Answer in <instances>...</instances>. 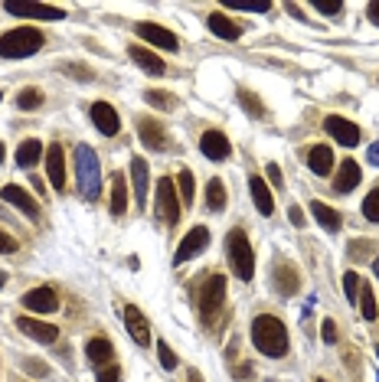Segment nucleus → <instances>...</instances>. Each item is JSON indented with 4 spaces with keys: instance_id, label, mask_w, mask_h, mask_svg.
Instances as JSON below:
<instances>
[{
    "instance_id": "nucleus-1",
    "label": "nucleus",
    "mask_w": 379,
    "mask_h": 382,
    "mask_svg": "<svg viewBox=\"0 0 379 382\" xmlns=\"http://www.w3.org/2000/svg\"><path fill=\"white\" fill-rule=\"evenodd\" d=\"M252 343L262 356H272L278 359L288 353V327L272 317V314H258L252 321Z\"/></svg>"
},
{
    "instance_id": "nucleus-2",
    "label": "nucleus",
    "mask_w": 379,
    "mask_h": 382,
    "mask_svg": "<svg viewBox=\"0 0 379 382\" xmlns=\"http://www.w3.org/2000/svg\"><path fill=\"white\" fill-rule=\"evenodd\" d=\"M76 180H79V193L95 203L101 197V163L99 154L89 144H79L76 148Z\"/></svg>"
},
{
    "instance_id": "nucleus-3",
    "label": "nucleus",
    "mask_w": 379,
    "mask_h": 382,
    "mask_svg": "<svg viewBox=\"0 0 379 382\" xmlns=\"http://www.w3.org/2000/svg\"><path fill=\"white\" fill-rule=\"evenodd\" d=\"M43 33L33 26H17L10 33L0 37V56L3 59H26V56H37L43 50Z\"/></svg>"
},
{
    "instance_id": "nucleus-4",
    "label": "nucleus",
    "mask_w": 379,
    "mask_h": 382,
    "mask_svg": "<svg viewBox=\"0 0 379 382\" xmlns=\"http://www.w3.org/2000/svg\"><path fill=\"white\" fill-rule=\"evenodd\" d=\"M226 255H229V268L236 278L242 281H252L255 274V255H252V245H249V235L242 229H232L226 239Z\"/></svg>"
},
{
    "instance_id": "nucleus-5",
    "label": "nucleus",
    "mask_w": 379,
    "mask_h": 382,
    "mask_svg": "<svg viewBox=\"0 0 379 382\" xmlns=\"http://www.w3.org/2000/svg\"><path fill=\"white\" fill-rule=\"evenodd\" d=\"M223 301H226V274H209L206 284H203L200 291V314L203 321L209 323L216 317V310L223 308Z\"/></svg>"
},
{
    "instance_id": "nucleus-6",
    "label": "nucleus",
    "mask_w": 379,
    "mask_h": 382,
    "mask_svg": "<svg viewBox=\"0 0 379 382\" xmlns=\"http://www.w3.org/2000/svg\"><path fill=\"white\" fill-rule=\"evenodd\" d=\"M157 216L167 225H177L180 222V193H177V180H157Z\"/></svg>"
},
{
    "instance_id": "nucleus-7",
    "label": "nucleus",
    "mask_w": 379,
    "mask_h": 382,
    "mask_svg": "<svg viewBox=\"0 0 379 382\" xmlns=\"http://www.w3.org/2000/svg\"><path fill=\"white\" fill-rule=\"evenodd\" d=\"M209 245V229L206 225H196V229H190L183 235V242L177 245V255H174V265H187L190 259H196L203 248Z\"/></svg>"
},
{
    "instance_id": "nucleus-8",
    "label": "nucleus",
    "mask_w": 379,
    "mask_h": 382,
    "mask_svg": "<svg viewBox=\"0 0 379 382\" xmlns=\"http://www.w3.org/2000/svg\"><path fill=\"white\" fill-rule=\"evenodd\" d=\"M324 131H327L334 141H340L343 148H356L360 144V128L354 121H347L340 114H327L324 118Z\"/></svg>"
},
{
    "instance_id": "nucleus-9",
    "label": "nucleus",
    "mask_w": 379,
    "mask_h": 382,
    "mask_svg": "<svg viewBox=\"0 0 379 382\" xmlns=\"http://www.w3.org/2000/svg\"><path fill=\"white\" fill-rule=\"evenodd\" d=\"M23 308L37 310V314H56V308H59V294L52 291L50 284H39V288H33V291H26L23 294Z\"/></svg>"
},
{
    "instance_id": "nucleus-10",
    "label": "nucleus",
    "mask_w": 379,
    "mask_h": 382,
    "mask_svg": "<svg viewBox=\"0 0 379 382\" xmlns=\"http://www.w3.org/2000/svg\"><path fill=\"white\" fill-rule=\"evenodd\" d=\"M10 17H26V20H63V7H50V3H7Z\"/></svg>"
},
{
    "instance_id": "nucleus-11",
    "label": "nucleus",
    "mask_w": 379,
    "mask_h": 382,
    "mask_svg": "<svg viewBox=\"0 0 379 382\" xmlns=\"http://www.w3.org/2000/svg\"><path fill=\"white\" fill-rule=\"evenodd\" d=\"M89 114H92V124H95L105 137H114L121 131V118H118V111H114L108 101H95Z\"/></svg>"
},
{
    "instance_id": "nucleus-12",
    "label": "nucleus",
    "mask_w": 379,
    "mask_h": 382,
    "mask_svg": "<svg viewBox=\"0 0 379 382\" xmlns=\"http://www.w3.org/2000/svg\"><path fill=\"white\" fill-rule=\"evenodd\" d=\"M0 199L3 203H10V206H17V210L23 212V216H30V219H37L39 210H37V199L26 193L23 186H17V183H7V186H0Z\"/></svg>"
},
{
    "instance_id": "nucleus-13",
    "label": "nucleus",
    "mask_w": 379,
    "mask_h": 382,
    "mask_svg": "<svg viewBox=\"0 0 379 382\" xmlns=\"http://www.w3.org/2000/svg\"><path fill=\"white\" fill-rule=\"evenodd\" d=\"M138 37L147 39V43H154L157 50L180 52V39L174 37L170 30H164V26H157V23H138Z\"/></svg>"
},
{
    "instance_id": "nucleus-14",
    "label": "nucleus",
    "mask_w": 379,
    "mask_h": 382,
    "mask_svg": "<svg viewBox=\"0 0 379 382\" xmlns=\"http://www.w3.org/2000/svg\"><path fill=\"white\" fill-rule=\"evenodd\" d=\"M46 173H50V183L52 190H65V154H63V144L56 141L46 148Z\"/></svg>"
},
{
    "instance_id": "nucleus-15",
    "label": "nucleus",
    "mask_w": 379,
    "mask_h": 382,
    "mask_svg": "<svg viewBox=\"0 0 379 382\" xmlns=\"http://www.w3.org/2000/svg\"><path fill=\"white\" fill-rule=\"evenodd\" d=\"M125 327H127L131 340H134L138 346H151V323H147V317H144L134 304H127L125 308Z\"/></svg>"
},
{
    "instance_id": "nucleus-16",
    "label": "nucleus",
    "mask_w": 379,
    "mask_h": 382,
    "mask_svg": "<svg viewBox=\"0 0 379 382\" xmlns=\"http://www.w3.org/2000/svg\"><path fill=\"white\" fill-rule=\"evenodd\" d=\"M200 150L203 157H209V161H226L229 154H232V144H229V137L223 134V131H206V134L200 137Z\"/></svg>"
},
{
    "instance_id": "nucleus-17",
    "label": "nucleus",
    "mask_w": 379,
    "mask_h": 382,
    "mask_svg": "<svg viewBox=\"0 0 379 382\" xmlns=\"http://www.w3.org/2000/svg\"><path fill=\"white\" fill-rule=\"evenodd\" d=\"M17 330L26 333V336H33L37 343H56V336H59V327L33 321V317H17Z\"/></svg>"
},
{
    "instance_id": "nucleus-18",
    "label": "nucleus",
    "mask_w": 379,
    "mask_h": 382,
    "mask_svg": "<svg viewBox=\"0 0 379 382\" xmlns=\"http://www.w3.org/2000/svg\"><path fill=\"white\" fill-rule=\"evenodd\" d=\"M138 134H141V141H144L147 150H164L167 148L164 128L154 121V118H138Z\"/></svg>"
},
{
    "instance_id": "nucleus-19",
    "label": "nucleus",
    "mask_w": 379,
    "mask_h": 382,
    "mask_svg": "<svg viewBox=\"0 0 379 382\" xmlns=\"http://www.w3.org/2000/svg\"><path fill=\"white\" fill-rule=\"evenodd\" d=\"M249 190H252L255 210L262 212V216H272L275 212V197H272V190L265 186V180L262 177H249Z\"/></svg>"
},
{
    "instance_id": "nucleus-20",
    "label": "nucleus",
    "mask_w": 379,
    "mask_h": 382,
    "mask_svg": "<svg viewBox=\"0 0 379 382\" xmlns=\"http://www.w3.org/2000/svg\"><path fill=\"white\" fill-rule=\"evenodd\" d=\"M43 157H46V150H43V144H39L37 137H26L23 144L17 148V167H20V170H30V167H37Z\"/></svg>"
},
{
    "instance_id": "nucleus-21",
    "label": "nucleus",
    "mask_w": 379,
    "mask_h": 382,
    "mask_svg": "<svg viewBox=\"0 0 379 382\" xmlns=\"http://www.w3.org/2000/svg\"><path fill=\"white\" fill-rule=\"evenodd\" d=\"M311 216H314V219L320 222L327 232H340V229H343V216L334 210V206L320 203V199H314V203H311Z\"/></svg>"
},
{
    "instance_id": "nucleus-22",
    "label": "nucleus",
    "mask_w": 379,
    "mask_h": 382,
    "mask_svg": "<svg viewBox=\"0 0 379 382\" xmlns=\"http://www.w3.org/2000/svg\"><path fill=\"white\" fill-rule=\"evenodd\" d=\"M307 167L317 173V177H327L334 170V150L327 144H314V148L307 150Z\"/></svg>"
},
{
    "instance_id": "nucleus-23",
    "label": "nucleus",
    "mask_w": 379,
    "mask_h": 382,
    "mask_svg": "<svg viewBox=\"0 0 379 382\" xmlns=\"http://www.w3.org/2000/svg\"><path fill=\"white\" fill-rule=\"evenodd\" d=\"M356 186H360V163L347 157V161L340 163V170H337L334 190H337V193H350V190H356Z\"/></svg>"
},
{
    "instance_id": "nucleus-24",
    "label": "nucleus",
    "mask_w": 379,
    "mask_h": 382,
    "mask_svg": "<svg viewBox=\"0 0 379 382\" xmlns=\"http://www.w3.org/2000/svg\"><path fill=\"white\" fill-rule=\"evenodd\" d=\"M206 26H209V33H216L219 39H239V33H242V26L239 23H232L226 13H209V20H206Z\"/></svg>"
},
{
    "instance_id": "nucleus-25",
    "label": "nucleus",
    "mask_w": 379,
    "mask_h": 382,
    "mask_svg": "<svg viewBox=\"0 0 379 382\" xmlns=\"http://www.w3.org/2000/svg\"><path fill=\"white\" fill-rule=\"evenodd\" d=\"M131 190H134L138 206H144V197H147V161L144 157L131 161Z\"/></svg>"
},
{
    "instance_id": "nucleus-26",
    "label": "nucleus",
    "mask_w": 379,
    "mask_h": 382,
    "mask_svg": "<svg viewBox=\"0 0 379 382\" xmlns=\"http://www.w3.org/2000/svg\"><path fill=\"white\" fill-rule=\"evenodd\" d=\"M127 56L138 62L147 75H164V59H161V56H154L151 50H144V46H131V50H127Z\"/></svg>"
},
{
    "instance_id": "nucleus-27",
    "label": "nucleus",
    "mask_w": 379,
    "mask_h": 382,
    "mask_svg": "<svg viewBox=\"0 0 379 382\" xmlns=\"http://www.w3.org/2000/svg\"><path fill=\"white\" fill-rule=\"evenodd\" d=\"M85 356H89V363H95V366L112 363V356H114L112 340H105V336H92L89 343H85Z\"/></svg>"
},
{
    "instance_id": "nucleus-28",
    "label": "nucleus",
    "mask_w": 379,
    "mask_h": 382,
    "mask_svg": "<svg viewBox=\"0 0 379 382\" xmlns=\"http://www.w3.org/2000/svg\"><path fill=\"white\" fill-rule=\"evenodd\" d=\"M108 206H112V216H125V210H127V183L121 173H112V197H108Z\"/></svg>"
},
{
    "instance_id": "nucleus-29",
    "label": "nucleus",
    "mask_w": 379,
    "mask_h": 382,
    "mask_svg": "<svg viewBox=\"0 0 379 382\" xmlns=\"http://www.w3.org/2000/svg\"><path fill=\"white\" fill-rule=\"evenodd\" d=\"M206 206L213 212L226 210V183L223 180H209V186H206Z\"/></svg>"
},
{
    "instance_id": "nucleus-30",
    "label": "nucleus",
    "mask_w": 379,
    "mask_h": 382,
    "mask_svg": "<svg viewBox=\"0 0 379 382\" xmlns=\"http://www.w3.org/2000/svg\"><path fill=\"white\" fill-rule=\"evenodd\" d=\"M275 281H278V291L285 297L298 291V272H294L291 265H278V268H275Z\"/></svg>"
},
{
    "instance_id": "nucleus-31",
    "label": "nucleus",
    "mask_w": 379,
    "mask_h": 382,
    "mask_svg": "<svg viewBox=\"0 0 379 382\" xmlns=\"http://www.w3.org/2000/svg\"><path fill=\"white\" fill-rule=\"evenodd\" d=\"M177 190H180V203L193 206V197H196V180H193V170H180Z\"/></svg>"
},
{
    "instance_id": "nucleus-32",
    "label": "nucleus",
    "mask_w": 379,
    "mask_h": 382,
    "mask_svg": "<svg viewBox=\"0 0 379 382\" xmlns=\"http://www.w3.org/2000/svg\"><path fill=\"white\" fill-rule=\"evenodd\" d=\"M144 101H147L151 108H161V111H170L177 105V99H174L170 92H157V88H147V92H144Z\"/></svg>"
},
{
    "instance_id": "nucleus-33",
    "label": "nucleus",
    "mask_w": 379,
    "mask_h": 382,
    "mask_svg": "<svg viewBox=\"0 0 379 382\" xmlns=\"http://www.w3.org/2000/svg\"><path fill=\"white\" fill-rule=\"evenodd\" d=\"M360 314H363V321H376V297H373V288H360Z\"/></svg>"
},
{
    "instance_id": "nucleus-34",
    "label": "nucleus",
    "mask_w": 379,
    "mask_h": 382,
    "mask_svg": "<svg viewBox=\"0 0 379 382\" xmlns=\"http://www.w3.org/2000/svg\"><path fill=\"white\" fill-rule=\"evenodd\" d=\"M43 105V92L39 88H23L20 95H17V108L20 111H33Z\"/></svg>"
},
{
    "instance_id": "nucleus-35",
    "label": "nucleus",
    "mask_w": 379,
    "mask_h": 382,
    "mask_svg": "<svg viewBox=\"0 0 379 382\" xmlns=\"http://www.w3.org/2000/svg\"><path fill=\"white\" fill-rule=\"evenodd\" d=\"M360 288H363V281H360V274H356V272L343 274V294H347V301H350V304H356V301H360Z\"/></svg>"
},
{
    "instance_id": "nucleus-36",
    "label": "nucleus",
    "mask_w": 379,
    "mask_h": 382,
    "mask_svg": "<svg viewBox=\"0 0 379 382\" xmlns=\"http://www.w3.org/2000/svg\"><path fill=\"white\" fill-rule=\"evenodd\" d=\"M239 105L249 111L252 118H265V108L258 105V95H252V92H239Z\"/></svg>"
},
{
    "instance_id": "nucleus-37",
    "label": "nucleus",
    "mask_w": 379,
    "mask_h": 382,
    "mask_svg": "<svg viewBox=\"0 0 379 382\" xmlns=\"http://www.w3.org/2000/svg\"><path fill=\"white\" fill-rule=\"evenodd\" d=\"M363 216H367L369 222H379V186L363 199Z\"/></svg>"
},
{
    "instance_id": "nucleus-38",
    "label": "nucleus",
    "mask_w": 379,
    "mask_h": 382,
    "mask_svg": "<svg viewBox=\"0 0 379 382\" xmlns=\"http://www.w3.org/2000/svg\"><path fill=\"white\" fill-rule=\"evenodd\" d=\"M157 356H161V366H164V370H177V353H174L164 340L157 343Z\"/></svg>"
},
{
    "instance_id": "nucleus-39",
    "label": "nucleus",
    "mask_w": 379,
    "mask_h": 382,
    "mask_svg": "<svg viewBox=\"0 0 379 382\" xmlns=\"http://www.w3.org/2000/svg\"><path fill=\"white\" fill-rule=\"evenodd\" d=\"M63 69H65V72H76L72 79H79V82H92V69H89V66H79V62H65Z\"/></svg>"
},
{
    "instance_id": "nucleus-40",
    "label": "nucleus",
    "mask_w": 379,
    "mask_h": 382,
    "mask_svg": "<svg viewBox=\"0 0 379 382\" xmlns=\"http://www.w3.org/2000/svg\"><path fill=\"white\" fill-rule=\"evenodd\" d=\"M320 333H324V343H337V323L330 321V317L320 323Z\"/></svg>"
},
{
    "instance_id": "nucleus-41",
    "label": "nucleus",
    "mask_w": 379,
    "mask_h": 382,
    "mask_svg": "<svg viewBox=\"0 0 379 382\" xmlns=\"http://www.w3.org/2000/svg\"><path fill=\"white\" fill-rule=\"evenodd\" d=\"M314 10L324 13V17H337L343 10V3H320V0H314Z\"/></svg>"
},
{
    "instance_id": "nucleus-42",
    "label": "nucleus",
    "mask_w": 379,
    "mask_h": 382,
    "mask_svg": "<svg viewBox=\"0 0 379 382\" xmlns=\"http://www.w3.org/2000/svg\"><path fill=\"white\" fill-rule=\"evenodd\" d=\"M99 382H118V366H101L99 370Z\"/></svg>"
},
{
    "instance_id": "nucleus-43",
    "label": "nucleus",
    "mask_w": 379,
    "mask_h": 382,
    "mask_svg": "<svg viewBox=\"0 0 379 382\" xmlns=\"http://www.w3.org/2000/svg\"><path fill=\"white\" fill-rule=\"evenodd\" d=\"M17 248V239L13 235H7L3 229H0V252H13Z\"/></svg>"
},
{
    "instance_id": "nucleus-44",
    "label": "nucleus",
    "mask_w": 379,
    "mask_h": 382,
    "mask_svg": "<svg viewBox=\"0 0 379 382\" xmlns=\"http://www.w3.org/2000/svg\"><path fill=\"white\" fill-rule=\"evenodd\" d=\"M268 180L275 186H285V180H281V167L278 163H268Z\"/></svg>"
},
{
    "instance_id": "nucleus-45",
    "label": "nucleus",
    "mask_w": 379,
    "mask_h": 382,
    "mask_svg": "<svg viewBox=\"0 0 379 382\" xmlns=\"http://www.w3.org/2000/svg\"><path fill=\"white\" fill-rule=\"evenodd\" d=\"M23 370H26V372H33V376H46V366H39V359H26Z\"/></svg>"
},
{
    "instance_id": "nucleus-46",
    "label": "nucleus",
    "mask_w": 379,
    "mask_h": 382,
    "mask_svg": "<svg viewBox=\"0 0 379 382\" xmlns=\"http://www.w3.org/2000/svg\"><path fill=\"white\" fill-rule=\"evenodd\" d=\"M288 219L294 222V225H304V212L298 210V206H291V210H288Z\"/></svg>"
},
{
    "instance_id": "nucleus-47",
    "label": "nucleus",
    "mask_w": 379,
    "mask_h": 382,
    "mask_svg": "<svg viewBox=\"0 0 379 382\" xmlns=\"http://www.w3.org/2000/svg\"><path fill=\"white\" fill-rule=\"evenodd\" d=\"M367 17H369V20H373V23L379 26V0H373V3L367 7Z\"/></svg>"
},
{
    "instance_id": "nucleus-48",
    "label": "nucleus",
    "mask_w": 379,
    "mask_h": 382,
    "mask_svg": "<svg viewBox=\"0 0 379 382\" xmlns=\"http://www.w3.org/2000/svg\"><path fill=\"white\" fill-rule=\"evenodd\" d=\"M369 163H376V167H379V144H373V148H369Z\"/></svg>"
},
{
    "instance_id": "nucleus-49",
    "label": "nucleus",
    "mask_w": 379,
    "mask_h": 382,
    "mask_svg": "<svg viewBox=\"0 0 379 382\" xmlns=\"http://www.w3.org/2000/svg\"><path fill=\"white\" fill-rule=\"evenodd\" d=\"M288 13H291V17H298V20H304V13H301V7H298V3H288Z\"/></svg>"
},
{
    "instance_id": "nucleus-50",
    "label": "nucleus",
    "mask_w": 379,
    "mask_h": 382,
    "mask_svg": "<svg viewBox=\"0 0 379 382\" xmlns=\"http://www.w3.org/2000/svg\"><path fill=\"white\" fill-rule=\"evenodd\" d=\"M187 382H203V376L196 370H190V376H187Z\"/></svg>"
},
{
    "instance_id": "nucleus-51",
    "label": "nucleus",
    "mask_w": 379,
    "mask_h": 382,
    "mask_svg": "<svg viewBox=\"0 0 379 382\" xmlns=\"http://www.w3.org/2000/svg\"><path fill=\"white\" fill-rule=\"evenodd\" d=\"M373 272H376V278H379V259H376V261H373Z\"/></svg>"
},
{
    "instance_id": "nucleus-52",
    "label": "nucleus",
    "mask_w": 379,
    "mask_h": 382,
    "mask_svg": "<svg viewBox=\"0 0 379 382\" xmlns=\"http://www.w3.org/2000/svg\"><path fill=\"white\" fill-rule=\"evenodd\" d=\"M3 284H7V278H3V272H0V288H3Z\"/></svg>"
},
{
    "instance_id": "nucleus-53",
    "label": "nucleus",
    "mask_w": 379,
    "mask_h": 382,
    "mask_svg": "<svg viewBox=\"0 0 379 382\" xmlns=\"http://www.w3.org/2000/svg\"><path fill=\"white\" fill-rule=\"evenodd\" d=\"M0 163H3V144H0Z\"/></svg>"
},
{
    "instance_id": "nucleus-54",
    "label": "nucleus",
    "mask_w": 379,
    "mask_h": 382,
    "mask_svg": "<svg viewBox=\"0 0 379 382\" xmlns=\"http://www.w3.org/2000/svg\"><path fill=\"white\" fill-rule=\"evenodd\" d=\"M376 356H379V346H376Z\"/></svg>"
},
{
    "instance_id": "nucleus-55",
    "label": "nucleus",
    "mask_w": 379,
    "mask_h": 382,
    "mask_svg": "<svg viewBox=\"0 0 379 382\" xmlns=\"http://www.w3.org/2000/svg\"><path fill=\"white\" fill-rule=\"evenodd\" d=\"M317 382H324V379H317Z\"/></svg>"
},
{
    "instance_id": "nucleus-56",
    "label": "nucleus",
    "mask_w": 379,
    "mask_h": 382,
    "mask_svg": "<svg viewBox=\"0 0 379 382\" xmlns=\"http://www.w3.org/2000/svg\"><path fill=\"white\" fill-rule=\"evenodd\" d=\"M0 99H3V95H0Z\"/></svg>"
}]
</instances>
